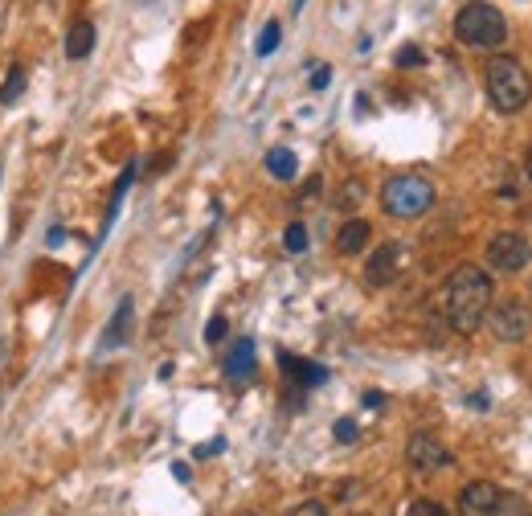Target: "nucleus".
<instances>
[{
	"label": "nucleus",
	"mask_w": 532,
	"mask_h": 516,
	"mask_svg": "<svg viewBox=\"0 0 532 516\" xmlns=\"http://www.w3.org/2000/svg\"><path fill=\"white\" fill-rule=\"evenodd\" d=\"M492 295H496L492 275H487L483 267L463 263V267H455L447 275V283H442L438 308H442V316H447V324L455 332H475L483 324L487 308H492Z\"/></svg>",
	"instance_id": "nucleus-1"
},
{
	"label": "nucleus",
	"mask_w": 532,
	"mask_h": 516,
	"mask_svg": "<svg viewBox=\"0 0 532 516\" xmlns=\"http://www.w3.org/2000/svg\"><path fill=\"white\" fill-rule=\"evenodd\" d=\"M483 86H487V99H492V107L504 111V115L524 111L528 99H532V78H528V70L520 66V58H508V54L487 62Z\"/></svg>",
	"instance_id": "nucleus-2"
},
{
	"label": "nucleus",
	"mask_w": 532,
	"mask_h": 516,
	"mask_svg": "<svg viewBox=\"0 0 532 516\" xmlns=\"http://www.w3.org/2000/svg\"><path fill=\"white\" fill-rule=\"evenodd\" d=\"M455 37L463 41V46H475V50H500L508 41V21L496 5L471 0V5H463L459 17H455Z\"/></svg>",
	"instance_id": "nucleus-3"
},
{
	"label": "nucleus",
	"mask_w": 532,
	"mask_h": 516,
	"mask_svg": "<svg viewBox=\"0 0 532 516\" xmlns=\"http://www.w3.org/2000/svg\"><path fill=\"white\" fill-rule=\"evenodd\" d=\"M434 205V185L418 172H402V177H389L385 189H381V209L389 218H422V213Z\"/></svg>",
	"instance_id": "nucleus-4"
},
{
	"label": "nucleus",
	"mask_w": 532,
	"mask_h": 516,
	"mask_svg": "<svg viewBox=\"0 0 532 516\" xmlns=\"http://www.w3.org/2000/svg\"><path fill=\"white\" fill-rule=\"evenodd\" d=\"M487 263H492L496 271H504V275L524 271L532 263V242H528V234H520V230L496 234L492 242H487Z\"/></svg>",
	"instance_id": "nucleus-5"
},
{
	"label": "nucleus",
	"mask_w": 532,
	"mask_h": 516,
	"mask_svg": "<svg viewBox=\"0 0 532 516\" xmlns=\"http://www.w3.org/2000/svg\"><path fill=\"white\" fill-rule=\"evenodd\" d=\"M483 320L492 324V332H496L500 340H524V336L532 332V312L520 304V299H500V304L487 308Z\"/></svg>",
	"instance_id": "nucleus-6"
},
{
	"label": "nucleus",
	"mask_w": 532,
	"mask_h": 516,
	"mask_svg": "<svg viewBox=\"0 0 532 516\" xmlns=\"http://www.w3.org/2000/svg\"><path fill=\"white\" fill-rule=\"evenodd\" d=\"M406 463L414 467V471H422V476H430V471H442L451 463V451L442 447L430 430H418V435L406 443Z\"/></svg>",
	"instance_id": "nucleus-7"
},
{
	"label": "nucleus",
	"mask_w": 532,
	"mask_h": 516,
	"mask_svg": "<svg viewBox=\"0 0 532 516\" xmlns=\"http://www.w3.org/2000/svg\"><path fill=\"white\" fill-rule=\"evenodd\" d=\"M500 492L492 480H471L463 492H459V516H496V504H500Z\"/></svg>",
	"instance_id": "nucleus-8"
},
{
	"label": "nucleus",
	"mask_w": 532,
	"mask_h": 516,
	"mask_svg": "<svg viewBox=\"0 0 532 516\" xmlns=\"http://www.w3.org/2000/svg\"><path fill=\"white\" fill-rule=\"evenodd\" d=\"M397 271H402V246L385 242V246L373 250L369 267H365V279H369V287H389L397 279Z\"/></svg>",
	"instance_id": "nucleus-9"
},
{
	"label": "nucleus",
	"mask_w": 532,
	"mask_h": 516,
	"mask_svg": "<svg viewBox=\"0 0 532 516\" xmlns=\"http://www.w3.org/2000/svg\"><path fill=\"white\" fill-rule=\"evenodd\" d=\"M221 369H226L230 381H246L254 373V340H246V336L234 340L230 353H226V365H221Z\"/></svg>",
	"instance_id": "nucleus-10"
},
{
	"label": "nucleus",
	"mask_w": 532,
	"mask_h": 516,
	"mask_svg": "<svg viewBox=\"0 0 532 516\" xmlns=\"http://www.w3.org/2000/svg\"><path fill=\"white\" fill-rule=\"evenodd\" d=\"M369 238H373V226H369L365 218H352V222L340 226V234H336V250H340V254H361V250L369 246Z\"/></svg>",
	"instance_id": "nucleus-11"
},
{
	"label": "nucleus",
	"mask_w": 532,
	"mask_h": 516,
	"mask_svg": "<svg viewBox=\"0 0 532 516\" xmlns=\"http://www.w3.org/2000/svg\"><path fill=\"white\" fill-rule=\"evenodd\" d=\"M91 50H95V25H91V21H78V25L66 33V58H70V62H82Z\"/></svg>",
	"instance_id": "nucleus-12"
},
{
	"label": "nucleus",
	"mask_w": 532,
	"mask_h": 516,
	"mask_svg": "<svg viewBox=\"0 0 532 516\" xmlns=\"http://www.w3.org/2000/svg\"><path fill=\"white\" fill-rule=\"evenodd\" d=\"M266 172H271L275 181H295V172H299V160L291 148H271L266 152Z\"/></svg>",
	"instance_id": "nucleus-13"
},
{
	"label": "nucleus",
	"mask_w": 532,
	"mask_h": 516,
	"mask_svg": "<svg viewBox=\"0 0 532 516\" xmlns=\"http://www.w3.org/2000/svg\"><path fill=\"white\" fill-rule=\"evenodd\" d=\"M283 369H287V377H295L299 385H320L328 373L320 369V365H312V361H303V357H283Z\"/></svg>",
	"instance_id": "nucleus-14"
},
{
	"label": "nucleus",
	"mask_w": 532,
	"mask_h": 516,
	"mask_svg": "<svg viewBox=\"0 0 532 516\" xmlns=\"http://www.w3.org/2000/svg\"><path fill=\"white\" fill-rule=\"evenodd\" d=\"M127 328H131V299H123V304H119V316L111 320L103 344H123V340H127Z\"/></svg>",
	"instance_id": "nucleus-15"
},
{
	"label": "nucleus",
	"mask_w": 532,
	"mask_h": 516,
	"mask_svg": "<svg viewBox=\"0 0 532 516\" xmlns=\"http://www.w3.org/2000/svg\"><path fill=\"white\" fill-rule=\"evenodd\" d=\"M279 41H283V25L279 21H266V29H262V37H258V58H266V54H275L279 50Z\"/></svg>",
	"instance_id": "nucleus-16"
},
{
	"label": "nucleus",
	"mask_w": 532,
	"mask_h": 516,
	"mask_svg": "<svg viewBox=\"0 0 532 516\" xmlns=\"http://www.w3.org/2000/svg\"><path fill=\"white\" fill-rule=\"evenodd\" d=\"M21 91H25V70H21V66H13V70H9V78H5V86H0V107H9Z\"/></svg>",
	"instance_id": "nucleus-17"
},
{
	"label": "nucleus",
	"mask_w": 532,
	"mask_h": 516,
	"mask_svg": "<svg viewBox=\"0 0 532 516\" xmlns=\"http://www.w3.org/2000/svg\"><path fill=\"white\" fill-rule=\"evenodd\" d=\"M283 246H287L291 254H303V250H307V226H303V222H291V226L283 230Z\"/></svg>",
	"instance_id": "nucleus-18"
},
{
	"label": "nucleus",
	"mask_w": 532,
	"mask_h": 516,
	"mask_svg": "<svg viewBox=\"0 0 532 516\" xmlns=\"http://www.w3.org/2000/svg\"><path fill=\"white\" fill-rule=\"evenodd\" d=\"M496 516H528V504L512 492H500V504H496Z\"/></svg>",
	"instance_id": "nucleus-19"
},
{
	"label": "nucleus",
	"mask_w": 532,
	"mask_h": 516,
	"mask_svg": "<svg viewBox=\"0 0 532 516\" xmlns=\"http://www.w3.org/2000/svg\"><path fill=\"white\" fill-rule=\"evenodd\" d=\"M406 516H451L442 504H434V500H414L410 508H406Z\"/></svg>",
	"instance_id": "nucleus-20"
},
{
	"label": "nucleus",
	"mask_w": 532,
	"mask_h": 516,
	"mask_svg": "<svg viewBox=\"0 0 532 516\" xmlns=\"http://www.w3.org/2000/svg\"><path fill=\"white\" fill-rule=\"evenodd\" d=\"M205 340H209V344H221V340H226V316H213V320L205 324Z\"/></svg>",
	"instance_id": "nucleus-21"
},
{
	"label": "nucleus",
	"mask_w": 532,
	"mask_h": 516,
	"mask_svg": "<svg viewBox=\"0 0 532 516\" xmlns=\"http://www.w3.org/2000/svg\"><path fill=\"white\" fill-rule=\"evenodd\" d=\"M291 516H328V508L320 500H303L299 508H291Z\"/></svg>",
	"instance_id": "nucleus-22"
},
{
	"label": "nucleus",
	"mask_w": 532,
	"mask_h": 516,
	"mask_svg": "<svg viewBox=\"0 0 532 516\" xmlns=\"http://www.w3.org/2000/svg\"><path fill=\"white\" fill-rule=\"evenodd\" d=\"M336 439H340V443H352V439H357V422H352V418H340V422H336Z\"/></svg>",
	"instance_id": "nucleus-23"
},
{
	"label": "nucleus",
	"mask_w": 532,
	"mask_h": 516,
	"mask_svg": "<svg viewBox=\"0 0 532 516\" xmlns=\"http://www.w3.org/2000/svg\"><path fill=\"white\" fill-rule=\"evenodd\" d=\"M418 62H422V50H418V46L397 50V66H418Z\"/></svg>",
	"instance_id": "nucleus-24"
},
{
	"label": "nucleus",
	"mask_w": 532,
	"mask_h": 516,
	"mask_svg": "<svg viewBox=\"0 0 532 516\" xmlns=\"http://www.w3.org/2000/svg\"><path fill=\"white\" fill-rule=\"evenodd\" d=\"M328 82H332V70H328V66H316V74H312V86H316V91H324Z\"/></svg>",
	"instance_id": "nucleus-25"
},
{
	"label": "nucleus",
	"mask_w": 532,
	"mask_h": 516,
	"mask_svg": "<svg viewBox=\"0 0 532 516\" xmlns=\"http://www.w3.org/2000/svg\"><path fill=\"white\" fill-rule=\"evenodd\" d=\"M352 197H361V185H348V189H340V201H336V205H344V209H348V205H357Z\"/></svg>",
	"instance_id": "nucleus-26"
},
{
	"label": "nucleus",
	"mask_w": 532,
	"mask_h": 516,
	"mask_svg": "<svg viewBox=\"0 0 532 516\" xmlns=\"http://www.w3.org/2000/svg\"><path fill=\"white\" fill-rule=\"evenodd\" d=\"M524 172H528V181H532V152H528V160H524Z\"/></svg>",
	"instance_id": "nucleus-27"
},
{
	"label": "nucleus",
	"mask_w": 532,
	"mask_h": 516,
	"mask_svg": "<svg viewBox=\"0 0 532 516\" xmlns=\"http://www.w3.org/2000/svg\"><path fill=\"white\" fill-rule=\"evenodd\" d=\"M291 9H295V13H299V9H303V0H295V5H291Z\"/></svg>",
	"instance_id": "nucleus-28"
}]
</instances>
